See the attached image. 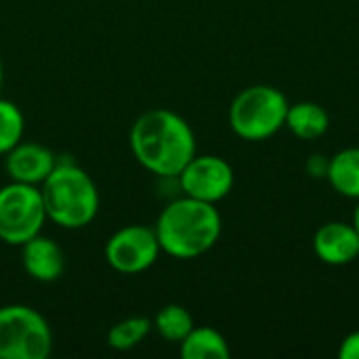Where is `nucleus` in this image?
<instances>
[{"label":"nucleus","instance_id":"f257e3e1","mask_svg":"<svg viewBox=\"0 0 359 359\" xmlns=\"http://www.w3.org/2000/svg\"><path fill=\"white\" fill-rule=\"evenodd\" d=\"M128 145L135 160L147 172L162 179H177L198 154L191 124L166 107L143 111L130 126Z\"/></svg>","mask_w":359,"mask_h":359},{"label":"nucleus","instance_id":"f03ea898","mask_svg":"<svg viewBox=\"0 0 359 359\" xmlns=\"http://www.w3.org/2000/svg\"><path fill=\"white\" fill-rule=\"evenodd\" d=\"M154 229L162 252L179 261H191L217 246L223 219L217 204L181 196L162 208Z\"/></svg>","mask_w":359,"mask_h":359},{"label":"nucleus","instance_id":"7ed1b4c3","mask_svg":"<svg viewBox=\"0 0 359 359\" xmlns=\"http://www.w3.org/2000/svg\"><path fill=\"white\" fill-rule=\"evenodd\" d=\"M46 217L61 229L88 227L101 206V196L93 177L74 162H57L40 185Z\"/></svg>","mask_w":359,"mask_h":359},{"label":"nucleus","instance_id":"20e7f679","mask_svg":"<svg viewBox=\"0 0 359 359\" xmlns=\"http://www.w3.org/2000/svg\"><path fill=\"white\" fill-rule=\"evenodd\" d=\"M286 95L271 84H252L240 90L229 105V126L244 141H267L286 126Z\"/></svg>","mask_w":359,"mask_h":359},{"label":"nucleus","instance_id":"39448f33","mask_svg":"<svg viewBox=\"0 0 359 359\" xmlns=\"http://www.w3.org/2000/svg\"><path fill=\"white\" fill-rule=\"evenodd\" d=\"M53 351V330L46 318L29 305L0 307V359H46Z\"/></svg>","mask_w":359,"mask_h":359},{"label":"nucleus","instance_id":"423d86ee","mask_svg":"<svg viewBox=\"0 0 359 359\" xmlns=\"http://www.w3.org/2000/svg\"><path fill=\"white\" fill-rule=\"evenodd\" d=\"M48 221L40 187L8 181L0 187V242L21 246L42 233Z\"/></svg>","mask_w":359,"mask_h":359},{"label":"nucleus","instance_id":"0eeeda50","mask_svg":"<svg viewBox=\"0 0 359 359\" xmlns=\"http://www.w3.org/2000/svg\"><path fill=\"white\" fill-rule=\"evenodd\" d=\"M162 248L156 229L149 225H124L105 242L107 265L122 276H137L156 265Z\"/></svg>","mask_w":359,"mask_h":359},{"label":"nucleus","instance_id":"6e6552de","mask_svg":"<svg viewBox=\"0 0 359 359\" xmlns=\"http://www.w3.org/2000/svg\"><path fill=\"white\" fill-rule=\"evenodd\" d=\"M177 183L183 191V196L208 202V204H219L225 200L236 183V175L231 164L215 154H202L194 156L185 168L179 172Z\"/></svg>","mask_w":359,"mask_h":359},{"label":"nucleus","instance_id":"1a4fd4ad","mask_svg":"<svg viewBox=\"0 0 359 359\" xmlns=\"http://www.w3.org/2000/svg\"><path fill=\"white\" fill-rule=\"evenodd\" d=\"M4 158V170L11 181L40 187L57 166V156L42 143L19 141Z\"/></svg>","mask_w":359,"mask_h":359},{"label":"nucleus","instance_id":"9d476101","mask_svg":"<svg viewBox=\"0 0 359 359\" xmlns=\"http://www.w3.org/2000/svg\"><path fill=\"white\" fill-rule=\"evenodd\" d=\"M316 257L330 267H343L359 257V233L353 223L328 221L313 236Z\"/></svg>","mask_w":359,"mask_h":359},{"label":"nucleus","instance_id":"9b49d317","mask_svg":"<svg viewBox=\"0 0 359 359\" xmlns=\"http://www.w3.org/2000/svg\"><path fill=\"white\" fill-rule=\"evenodd\" d=\"M19 248H21L23 271L32 280L50 284L65 273V252L53 238L38 233L25 244H21Z\"/></svg>","mask_w":359,"mask_h":359},{"label":"nucleus","instance_id":"f8f14e48","mask_svg":"<svg viewBox=\"0 0 359 359\" xmlns=\"http://www.w3.org/2000/svg\"><path fill=\"white\" fill-rule=\"evenodd\" d=\"M284 128H288L294 137H299L303 141H313V139H320L328 133L330 116L320 103L299 101V103L288 105Z\"/></svg>","mask_w":359,"mask_h":359},{"label":"nucleus","instance_id":"ddd939ff","mask_svg":"<svg viewBox=\"0 0 359 359\" xmlns=\"http://www.w3.org/2000/svg\"><path fill=\"white\" fill-rule=\"evenodd\" d=\"M183 359H229L231 349L227 339L210 326H194L179 343Z\"/></svg>","mask_w":359,"mask_h":359},{"label":"nucleus","instance_id":"4468645a","mask_svg":"<svg viewBox=\"0 0 359 359\" xmlns=\"http://www.w3.org/2000/svg\"><path fill=\"white\" fill-rule=\"evenodd\" d=\"M326 181L339 196L359 200V147H345L330 156Z\"/></svg>","mask_w":359,"mask_h":359},{"label":"nucleus","instance_id":"2eb2a0df","mask_svg":"<svg viewBox=\"0 0 359 359\" xmlns=\"http://www.w3.org/2000/svg\"><path fill=\"white\" fill-rule=\"evenodd\" d=\"M154 324V330L168 343H181L189 332L191 328L196 326L194 324V318L191 313L183 307V305H177V303H170V305H164L151 320Z\"/></svg>","mask_w":359,"mask_h":359},{"label":"nucleus","instance_id":"dca6fc26","mask_svg":"<svg viewBox=\"0 0 359 359\" xmlns=\"http://www.w3.org/2000/svg\"><path fill=\"white\" fill-rule=\"evenodd\" d=\"M151 328H154L151 320L143 318V316H133V318L120 320L118 324H114L109 328L107 345L114 351H130L147 339Z\"/></svg>","mask_w":359,"mask_h":359},{"label":"nucleus","instance_id":"f3484780","mask_svg":"<svg viewBox=\"0 0 359 359\" xmlns=\"http://www.w3.org/2000/svg\"><path fill=\"white\" fill-rule=\"evenodd\" d=\"M25 118L17 103L0 97V156L8 154L19 141H23Z\"/></svg>","mask_w":359,"mask_h":359},{"label":"nucleus","instance_id":"a211bd4d","mask_svg":"<svg viewBox=\"0 0 359 359\" xmlns=\"http://www.w3.org/2000/svg\"><path fill=\"white\" fill-rule=\"evenodd\" d=\"M328 166H330V158L324 154H311L305 162V172L311 179H326L328 177Z\"/></svg>","mask_w":359,"mask_h":359},{"label":"nucleus","instance_id":"6ab92c4d","mask_svg":"<svg viewBox=\"0 0 359 359\" xmlns=\"http://www.w3.org/2000/svg\"><path fill=\"white\" fill-rule=\"evenodd\" d=\"M339 358L341 359H359V330L347 334L343 341H341V347H339Z\"/></svg>","mask_w":359,"mask_h":359},{"label":"nucleus","instance_id":"aec40b11","mask_svg":"<svg viewBox=\"0 0 359 359\" xmlns=\"http://www.w3.org/2000/svg\"><path fill=\"white\" fill-rule=\"evenodd\" d=\"M351 223H353V227L358 229V233H359V200H358V206H355V210H353V219H351Z\"/></svg>","mask_w":359,"mask_h":359},{"label":"nucleus","instance_id":"412c9836","mask_svg":"<svg viewBox=\"0 0 359 359\" xmlns=\"http://www.w3.org/2000/svg\"><path fill=\"white\" fill-rule=\"evenodd\" d=\"M2 82H4V72H2V61H0V90H2Z\"/></svg>","mask_w":359,"mask_h":359}]
</instances>
